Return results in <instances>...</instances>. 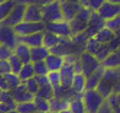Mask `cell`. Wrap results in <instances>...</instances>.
<instances>
[{"instance_id": "obj_1", "label": "cell", "mask_w": 120, "mask_h": 113, "mask_svg": "<svg viewBox=\"0 0 120 113\" xmlns=\"http://www.w3.org/2000/svg\"><path fill=\"white\" fill-rule=\"evenodd\" d=\"M119 75H120V68L105 69L104 75H103L101 82L98 84V86H97V91L102 96H104L105 98H108L109 96L113 94L114 85H115Z\"/></svg>"}, {"instance_id": "obj_2", "label": "cell", "mask_w": 120, "mask_h": 113, "mask_svg": "<svg viewBox=\"0 0 120 113\" xmlns=\"http://www.w3.org/2000/svg\"><path fill=\"white\" fill-rule=\"evenodd\" d=\"M82 100L87 113H97V111L102 107V105L105 102L107 98L98 92L97 89H93L85 90L82 92Z\"/></svg>"}, {"instance_id": "obj_3", "label": "cell", "mask_w": 120, "mask_h": 113, "mask_svg": "<svg viewBox=\"0 0 120 113\" xmlns=\"http://www.w3.org/2000/svg\"><path fill=\"white\" fill-rule=\"evenodd\" d=\"M92 10H90L88 8H81V10L76 14L75 17L70 21V27H71V32L72 36L85 32V30L87 28L90 22V17H91Z\"/></svg>"}, {"instance_id": "obj_4", "label": "cell", "mask_w": 120, "mask_h": 113, "mask_svg": "<svg viewBox=\"0 0 120 113\" xmlns=\"http://www.w3.org/2000/svg\"><path fill=\"white\" fill-rule=\"evenodd\" d=\"M80 62H81V73L86 78L92 75L99 66H102V62L98 58H96L90 52L83 51L80 54Z\"/></svg>"}, {"instance_id": "obj_5", "label": "cell", "mask_w": 120, "mask_h": 113, "mask_svg": "<svg viewBox=\"0 0 120 113\" xmlns=\"http://www.w3.org/2000/svg\"><path fill=\"white\" fill-rule=\"evenodd\" d=\"M42 14H43V22L44 23L64 20L63 10H61V1L60 0H54V1L42 6Z\"/></svg>"}, {"instance_id": "obj_6", "label": "cell", "mask_w": 120, "mask_h": 113, "mask_svg": "<svg viewBox=\"0 0 120 113\" xmlns=\"http://www.w3.org/2000/svg\"><path fill=\"white\" fill-rule=\"evenodd\" d=\"M86 51L90 52L91 54H93L96 58L99 59L101 62H103L113 52L109 43H101V42H98L94 37L93 38H90L88 41H87Z\"/></svg>"}, {"instance_id": "obj_7", "label": "cell", "mask_w": 120, "mask_h": 113, "mask_svg": "<svg viewBox=\"0 0 120 113\" xmlns=\"http://www.w3.org/2000/svg\"><path fill=\"white\" fill-rule=\"evenodd\" d=\"M45 31L52 32V33L61 37V38H70V37H72L70 22L69 21H65V20L54 21V22L45 23Z\"/></svg>"}, {"instance_id": "obj_8", "label": "cell", "mask_w": 120, "mask_h": 113, "mask_svg": "<svg viewBox=\"0 0 120 113\" xmlns=\"http://www.w3.org/2000/svg\"><path fill=\"white\" fill-rule=\"evenodd\" d=\"M19 43V36L15 32V28L11 26L0 23V44L9 46L10 48H14Z\"/></svg>"}, {"instance_id": "obj_9", "label": "cell", "mask_w": 120, "mask_h": 113, "mask_svg": "<svg viewBox=\"0 0 120 113\" xmlns=\"http://www.w3.org/2000/svg\"><path fill=\"white\" fill-rule=\"evenodd\" d=\"M15 32L17 36H27L36 32H43L45 31V23L43 22H28V21H22L19 25L15 26Z\"/></svg>"}, {"instance_id": "obj_10", "label": "cell", "mask_w": 120, "mask_h": 113, "mask_svg": "<svg viewBox=\"0 0 120 113\" xmlns=\"http://www.w3.org/2000/svg\"><path fill=\"white\" fill-rule=\"evenodd\" d=\"M103 27H105V20L101 17V15L97 11H92L90 22L87 28L85 30V33L87 35L88 38H93V37L98 33V31H101Z\"/></svg>"}, {"instance_id": "obj_11", "label": "cell", "mask_w": 120, "mask_h": 113, "mask_svg": "<svg viewBox=\"0 0 120 113\" xmlns=\"http://www.w3.org/2000/svg\"><path fill=\"white\" fill-rule=\"evenodd\" d=\"M25 10H26V4L17 3V4L15 5V8L11 10L10 15L3 21L1 23L8 25V26H11V27H15L16 25H19L20 22H22V21H23Z\"/></svg>"}, {"instance_id": "obj_12", "label": "cell", "mask_w": 120, "mask_h": 113, "mask_svg": "<svg viewBox=\"0 0 120 113\" xmlns=\"http://www.w3.org/2000/svg\"><path fill=\"white\" fill-rule=\"evenodd\" d=\"M60 74V81H61V86L64 89H70L72 87V80L76 74V70L74 68V63L65 62L64 66L59 70Z\"/></svg>"}, {"instance_id": "obj_13", "label": "cell", "mask_w": 120, "mask_h": 113, "mask_svg": "<svg viewBox=\"0 0 120 113\" xmlns=\"http://www.w3.org/2000/svg\"><path fill=\"white\" fill-rule=\"evenodd\" d=\"M23 21H28V22H42L43 21L42 6H39L37 4H27L26 10H25Z\"/></svg>"}, {"instance_id": "obj_14", "label": "cell", "mask_w": 120, "mask_h": 113, "mask_svg": "<svg viewBox=\"0 0 120 113\" xmlns=\"http://www.w3.org/2000/svg\"><path fill=\"white\" fill-rule=\"evenodd\" d=\"M98 14L101 15L102 19H104L105 21L109 19H113L115 16L120 15V4H114L110 1H105L102 6L98 9Z\"/></svg>"}, {"instance_id": "obj_15", "label": "cell", "mask_w": 120, "mask_h": 113, "mask_svg": "<svg viewBox=\"0 0 120 113\" xmlns=\"http://www.w3.org/2000/svg\"><path fill=\"white\" fill-rule=\"evenodd\" d=\"M82 5L79 1H61V10H63V19L65 21H71L76 14H77Z\"/></svg>"}, {"instance_id": "obj_16", "label": "cell", "mask_w": 120, "mask_h": 113, "mask_svg": "<svg viewBox=\"0 0 120 113\" xmlns=\"http://www.w3.org/2000/svg\"><path fill=\"white\" fill-rule=\"evenodd\" d=\"M14 100L16 103H22V102H28V101H33L34 100V95L31 94L27 87L25 86V84L22 82L20 86H17L15 90L11 91Z\"/></svg>"}, {"instance_id": "obj_17", "label": "cell", "mask_w": 120, "mask_h": 113, "mask_svg": "<svg viewBox=\"0 0 120 113\" xmlns=\"http://www.w3.org/2000/svg\"><path fill=\"white\" fill-rule=\"evenodd\" d=\"M43 38H44V31L43 32H36L27 36H19V42H22L27 44L30 48L43 46Z\"/></svg>"}, {"instance_id": "obj_18", "label": "cell", "mask_w": 120, "mask_h": 113, "mask_svg": "<svg viewBox=\"0 0 120 113\" xmlns=\"http://www.w3.org/2000/svg\"><path fill=\"white\" fill-rule=\"evenodd\" d=\"M104 71H105V68L102 65V66L98 68L92 75H90L88 78H86V90L97 89L98 84L101 82L103 75H104Z\"/></svg>"}, {"instance_id": "obj_19", "label": "cell", "mask_w": 120, "mask_h": 113, "mask_svg": "<svg viewBox=\"0 0 120 113\" xmlns=\"http://www.w3.org/2000/svg\"><path fill=\"white\" fill-rule=\"evenodd\" d=\"M44 62L47 64L49 71H59L60 69L64 66V64H65V58L50 53V54L47 57V59Z\"/></svg>"}, {"instance_id": "obj_20", "label": "cell", "mask_w": 120, "mask_h": 113, "mask_svg": "<svg viewBox=\"0 0 120 113\" xmlns=\"http://www.w3.org/2000/svg\"><path fill=\"white\" fill-rule=\"evenodd\" d=\"M14 54L17 55L21 60L23 62V64L32 62L31 60V48L22 42H19L17 46L14 48Z\"/></svg>"}, {"instance_id": "obj_21", "label": "cell", "mask_w": 120, "mask_h": 113, "mask_svg": "<svg viewBox=\"0 0 120 113\" xmlns=\"http://www.w3.org/2000/svg\"><path fill=\"white\" fill-rule=\"evenodd\" d=\"M49 54H50V49L44 47V46L31 48V60H32V63L45 60Z\"/></svg>"}, {"instance_id": "obj_22", "label": "cell", "mask_w": 120, "mask_h": 113, "mask_svg": "<svg viewBox=\"0 0 120 113\" xmlns=\"http://www.w3.org/2000/svg\"><path fill=\"white\" fill-rule=\"evenodd\" d=\"M102 65L105 69H115L120 68V48L112 52L102 62Z\"/></svg>"}, {"instance_id": "obj_23", "label": "cell", "mask_w": 120, "mask_h": 113, "mask_svg": "<svg viewBox=\"0 0 120 113\" xmlns=\"http://www.w3.org/2000/svg\"><path fill=\"white\" fill-rule=\"evenodd\" d=\"M69 109L71 111V113H86L85 103H83V100H82V94H77L71 101H70Z\"/></svg>"}, {"instance_id": "obj_24", "label": "cell", "mask_w": 120, "mask_h": 113, "mask_svg": "<svg viewBox=\"0 0 120 113\" xmlns=\"http://www.w3.org/2000/svg\"><path fill=\"white\" fill-rule=\"evenodd\" d=\"M94 38L101 43H109V42H112L113 39L116 38V35H115V32H113L112 30H109L107 27H103L101 31H98V33L94 36Z\"/></svg>"}, {"instance_id": "obj_25", "label": "cell", "mask_w": 120, "mask_h": 113, "mask_svg": "<svg viewBox=\"0 0 120 113\" xmlns=\"http://www.w3.org/2000/svg\"><path fill=\"white\" fill-rule=\"evenodd\" d=\"M72 89L77 94H82L86 90V76L82 73H76L72 80Z\"/></svg>"}, {"instance_id": "obj_26", "label": "cell", "mask_w": 120, "mask_h": 113, "mask_svg": "<svg viewBox=\"0 0 120 113\" xmlns=\"http://www.w3.org/2000/svg\"><path fill=\"white\" fill-rule=\"evenodd\" d=\"M17 4L15 0H6V1L0 3V23L8 17L11 12V10L15 8V5Z\"/></svg>"}, {"instance_id": "obj_27", "label": "cell", "mask_w": 120, "mask_h": 113, "mask_svg": "<svg viewBox=\"0 0 120 113\" xmlns=\"http://www.w3.org/2000/svg\"><path fill=\"white\" fill-rule=\"evenodd\" d=\"M69 103L70 101L63 100V98H58V97H53L52 100H49V105H50V111L54 112H61L64 109L69 108Z\"/></svg>"}, {"instance_id": "obj_28", "label": "cell", "mask_w": 120, "mask_h": 113, "mask_svg": "<svg viewBox=\"0 0 120 113\" xmlns=\"http://www.w3.org/2000/svg\"><path fill=\"white\" fill-rule=\"evenodd\" d=\"M61 41V37H59L56 35L52 33L49 31H44V38H43V46L52 49L53 47H55L56 44H59Z\"/></svg>"}, {"instance_id": "obj_29", "label": "cell", "mask_w": 120, "mask_h": 113, "mask_svg": "<svg viewBox=\"0 0 120 113\" xmlns=\"http://www.w3.org/2000/svg\"><path fill=\"white\" fill-rule=\"evenodd\" d=\"M4 76H5V81H6V84H8V89L10 91L15 90L17 86H20L21 84H22V81H21V79L19 76V74H15V73L11 71V73L5 74Z\"/></svg>"}, {"instance_id": "obj_30", "label": "cell", "mask_w": 120, "mask_h": 113, "mask_svg": "<svg viewBox=\"0 0 120 113\" xmlns=\"http://www.w3.org/2000/svg\"><path fill=\"white\" fill-rule=\"evenodd\" d=\"M19 76L21 79V81L25 82L26 80H28L34 76V69H33V63H27V64H23V66L21 68V70L19 73Z\"/></svg>"}, {"instance_id": "obj_31", "label": "cell", "mask_w": 120, "mask_h": 113, "mask_svg": "<svg viewBox=\"0 0 120 113\" xmlns=\"http://www.w3.org/2000/svg\"><path fill=\"white\" fill-rule=\"evenodd\" d=\"M37 97H41V98H44V100H52L54 97V89L53 86L50 84H48L45 86H42V87H39V90H38V92L36 94Z\"/></svg>"}, {"instance_id": "obj_32", "label": "cell", "mask_w": 120, "mask_h": 113, "mask_svg": "<svg viewBox=\"0 0 120 113\" xmlns=\"http://www.w3.org/2000/svg\"><path fill=\"white\" fill-rule=\"evenodd\" d=\"M16 109L19 113H34L37 112V107L34 101H28V102H22V103L16 105Z\"/></svg>"}, {"instance_id": "obj_33", "label": "cell", "mask_w": 120, "mask_h": 113, "mask_svg": "<svg viewBox=\"0 0 120 113\" xmlns=\"http://www.w3.org/2000/svg\"><path fill=\"white\" fill-rule=\"evenodd\" d=\"M0 102L1 103H6V105H10L16 108V102L14 100V96H12V92L10 90H1L0 91Z\"/></svg>"}, {"instance_id": "obj_34", "label": "cell", "mask_w": 120, "mask_h": 113, "mask_svg": "<svg viewBox=\"0 0 120 113\" xmlns=\"http://www.w3.org/2000/svg\"><path fill=\"white\" fill-rule=\"evenodd\" d=\"M9 63H10V66H11V71L15 73V74H19L21 68L23 66V62L21 60L16 54H12L9 58Z\"/></svg>"}, {"instance_id": "obj_35", "label": "cell", "mask_w": 120, "mask_h": 113, "mask_svg": "<svg viewBox=\"0 0 120 113\" xmlns=\"http://www.w3.org/2000/svg\"><path fill=\"white\" fill-rule=\"evenodd\" d=\"M105 27L112 30L113 32H115V35H118L120 32V15L115 16L113 19H109L105 21Z\"/></svg>"}, {"instance_id": "obj_36", "label": "cell", "mask_w": 120, "mask_h": 113, "mask_svg": "<svg viewBox=\"0 0 120 113\" xmlns=\"http://www.w3.org/2000/svg\"><path fill=\"white\" fill-rule=\"evenodd\" d=\"M34 103L37 107V111L43 112V113H47L48 111H50V105H49V101L44 100V98H41V97H37L34 96Z\"/></svg>"}, {"instance_id": "obj_37", "label": "cell", "mask_w": 120, "mask_h": 113, "mask_svg": "<svg viewBox=\"0 0 120 113\" xmlns=\"http://www.w3.org/2000/svg\"><path fill=\"white\" fill-rule=\"evenodd\" d=\"M33 69H34V75H48L49 69L44 60L42 62H34L33 63Z\"/></svg>"}, {"instance_id": "obj_38", "label": "cell", "mask_w": 120, "mask_h": 113, "mask_svg": "<svg viewBox=\"0 0 120 113\" xmlns=\"http://www.w3.org/2000/svg\"><path fill=\"white\" fill-rule=\"evenodd\" d=\"M23 84H25V86L27 87V90H28L31 94H33V95L36 96V94L38 92V90H39V85H38L36 78L33 76V78H31V79H28V80H26Z\"/></svg>"}, {"instance_id": "obj_39", "label": "cell", "mask_w": 120, "mask_h": 113, "mask_svg": "<svg viewBox=\"0 0 120 113\" xmlns=\"http://www.w3.org/2000/svg\"><path fill=\"white\" fill-rule=\"evenodd\" d=\"M48 79H49V84L53 86V89H55V87L61 85L59 71H49L48 73Z\"/></svg>"}, {"instance_id": "obj_40", "label": "cell", "mask_w": 120, "mask_h": 113, "mask_svg": "<svg viewBox=\"0 0 120 113\" xmlns=\"http://www.w3.org/2000/svg\"><path fill=\"white\" fill-rule=\"evenodd\" d=\"M12 54H14L12 48H10L9 46H5V44H0V59L9 60V58Z\"/></svg>"}, {"instance_id": "obj_41", "label": "cell", "mask_w": 120, "mask_h": 113, "mask_svg": "<svg viewBox=\"0 0 120 113\" xmlns=\"http://www.w3.org/2000/svg\"><path fill=\"white\" fill-rule=\"evenodd\" d=\"M107 0H88V9L92 11H98L103 4H104Z\"/></svg>"}, {"instance_id": "obj_42", "label": "cell", "mask_w": 120, "mask_h": 113, "mask_svg": "<svg viewBox=\"0 0 120 113\" xmlns=\"http://www.w3.org/2000/svg\"><path fill=\"white\" fill-rule=\"evenodd\" d=\"M11 73V66H10L9 60H4V59H0V74H8Z\"/></svg>"}, {"instance_id": "obj_43", "label": "cell", "mask_w": 120, "mask_h": 113, "mask_svg": "<svg viewBox=\"0 0 120 113\" xmlns=\"http://www.w3.org/2000/svg\"><path fill=\"white\" fill-rule=\"evenodd\" d=\"M34 78L37 80L38 85H39V87L42 86H45L49 84V79H48V75H34Z\"/></svg>"}, {"instance_id": "obj_44", "label": "cell", "mask_w": 120, "mask_h": 113, "mask_svg": "<svg viewBox=\"0 0 120 113\" xmlns=\"http://www.w3.org/2000/svg\"><path fill=\"white\" fill-rule=\"evenodd\" d=\"M97 113H114V111H113V108H112V106L109 105V102L105 100V102L102 105L101 108L97 111Z\"/></svg>"}, {"instance_id": "obj_45", "label": "cell", "mask_w": 120, "mask_h": 113, "mask_svg": "<svg viewBox=\"0 0 120 113\" xmlns=\"http://www.w3.org/2000/svg\"><path fill=\"white\" fill-rule=\"evenodd\" d=\"M11 109H15V107L12 106H10V105H6V103H1L0 102V111H3V112H9V111H11Z\"/></svg>"}, {"instance_id": "obj_46", "label": "cell", "mask_w": 120, "mask_h": 113, "mask_svg": "<svg viewBox=\"0 0 120 113\" xmlns=\"http://www.w3.org/2000/svg\"><path fill=\"white\" fill-rule=\"evenodd\" d=\"M0 90H9L8 84H6V81H5V76L3 74H0Z\"/></svg>"}, {"instance_id": "obj_47", "label": "cell", "mask_w": 120, "mask_h": 113, "mask_svg": "<svg viewBox=\"0 0 120 113\" xmlns=\"http://www.w3.org/2000/svg\"><path fill=\"white\" fill-rule=\"evenodd\" d=\"M113 94H120V75H119V78L116 80V82L115 85H114V89H113Z\"/></svg>"}, {"instance_id": "obj_48", "label": "cell", "mask_w": 120, "mask_h": 113, "mask_svg": "<svg viewBox=\"0 0 120 113\" xmlns=\"http://www.w3.org/2000/svg\"><path fill=\"white\" fill-rule=\"evenodd\" d=\"M79 3L82 5L83 8H88V0H79Z\"/></svg>"}, {"instance_id": "obj_49", "label": "cell", "mask_w": 120, "mask_h": 113, "mask_svg": "<svg viewBox=\"0 0 120 113\" xmlns=\"http://www.w3.org/2000/svg\"><path fill=\"white\" fill-rule=\"evenodd\" d=\"M107 1H110V3H114V4H120V0H107Z\"/></svg>"}, {"instance_id": "obj_50", "label": "cell", "mask_w": 120, "mask_h": 113, "mask_svg": "<svg viewBox=\"0 0 120 113\" xmlns=\"http://www.w3.org/2000/svg\"><path fill=\"white\" fill-rule=\"evenodd\" d=\"M59 113H71V111L68 108V109H64V111H61V112H59Z\"/></svg>"}, {"instance_id": "obj_51", "label": "cell", "mask_w": 120, "mask_h": 113, "mask_svg": "<svg viewBox=\"0 0 120 113\" xmlns=\"http://www.w3.org/2000/svg\"><path fill=\"white\" fill-rule=\"evenodd\" d=\"M6 113H19V112H17V109L15 108V109H11V111H9V112H6Z\"/></svg>"}, {"instance_id": "obj_52", "label": "cell", "mask_w": 120, "mask_h": 113, "mask_svg": "<svg viewBox=\"0 0 120 113\" xmlns=\"http://www.w3.org/2000/svg\"><path fill=\"white\" fill-rule=\"evenodd\" d=\"M60 1H79V0H60Z\"/></svg>"}, {"instance_id": "obj_53", "label": "cell", "mask_w": 120, "mask_h": 113, "mask_svg": "<svg viewBox=\"0 0 120 113\" xmlns=\"http://www.w3.org/2000/svg\"><path fill=\"white\" fill-rule=\"evenodd\" d=\"M118 101H119V105H120V94H118Z\"/></svg>"}, {"instance_id": "obj_54", "label": "cell", "mask_w": 120, "mask_h": 113, "mask_svg": "<svg viewBox=\"0 0 120 113\" xmlns=\"http://www.w3.org/2000/svg\"><path fill=\"white\" fill-rule=\"evenodd\" d=\"M47 113H58V112H54V111H48Z\"/></svg>"}, {"instance_id": "obj_55", "label": "cell", "mask_w": 120, "mask_h": 113, "mask_svg": "<svg viewBox=\"0 0 120 113\" xmlns=\"http://www.w3.org/2000/svg\"><path fill=\"white\" fill-rule=\"evenodd\" d=\"M34 113H43V112H39V111H37V112H34Z\"/></svg>"}, {"instance_id": "obj_56", "label": "cell", "mask_w": 120, "mask_h": 113, "mask_svg": "<svg viewBox=\"0 0 120 113\" xmlns=\"http://www.w3.org/2000/svg\"><path fill=\"white\" fill-rule=\"evenodd\" d=\"M116 37H120V32H119V33H118V35H116Z\"/></svg>"}, {"instance_id": "obj_57", "label": "cell", "mask_w": 120, "mask_h": 113, "mask_svg": "<svg viewBox=\"0 0 120 113\" xmlns=\"http://www.w3.org/2000/svg\"><path fill=\"white\" fill-rule=\"evenodd\" d=\"M3 1H6V0H0V3H3Z\"/></svg>"}, {"instance_id": "obj_58", "label": "cell", "mask_w": 120, "mask_h": 113, "mask_svg": "<svg viewBox=\"0 0 120 113\" xmlns=\"http://www.w3.org/2000/svg\"><path fill=\"white\" fill-rule=\"evenodd\" d=\"M0 113H5V112H3V111H0Z\"/></svg>"}, {"instance_id": "obj_59", "label": "cell", "mask_w": 120, "mask_h": 113, "mask_svg": "<svg viewBox=\"0 0 120 113\" xmlns=\"http://www.w3.org/2000/svg\"><path fill=\"white\" fill-rule=\"evenodd\" d=\"M0 91H1V90H0Z\"/></svg>"}, {"instance_id": "obj_60", "label": "cell", "mask_w": 120, "mask_h": 113, "mask_svg": "<svg viewBox=\"0 0 120 113\" xmlns=\"http://www.w3.org/2000/svg\"><path fill=\"white\" fill-rule=\"evenodd\" d=\"M86 113H87V112H86Z\"/></svg>"}, {"instance_id": "obj_61", "label": "cell", "mask_w": 120, "mask_h": 113, "mask_svg": "<svg viewBox=\"0 0 120 113\" xmlns=\"http://www.w3.org/2000/svg\"><path fill=\"white\" fill-rule=\"evenodd\" d=\"M119 48H120V47H119Z\"/></svg>"}]
</instances>
